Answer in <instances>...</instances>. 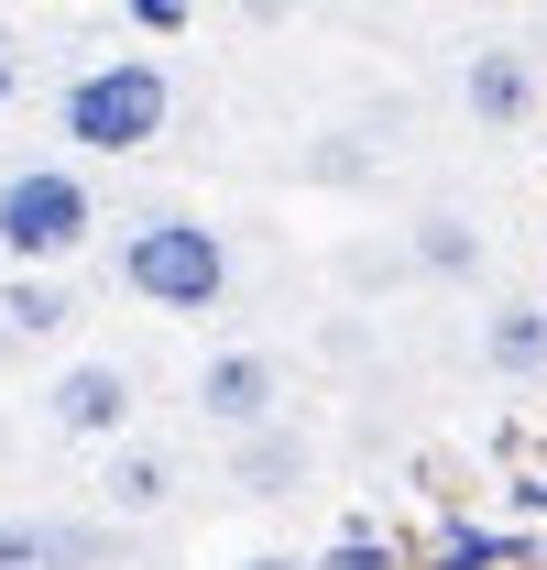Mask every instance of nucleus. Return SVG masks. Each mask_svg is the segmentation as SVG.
<instances>
[{
    "label": "nucleus",
    "instance_id": "4",
    "mask_svg": "<svg viewBox=\"0 0 547 570\" xmlns=\"http://www.w3.org/2000/svg\"><path fill=\"white\" fill-rule=\"evenodd\" d=\"M187 417H198L208 439H252V428L296 417L285 352H263V341H208V352L187 362Z\"/></svg>",
    "mask_w": 547,
    "mask_h": 570
},
{
    "label": "nucleus",
    "instance_id": "1",
    "mask_svg": "<svg viewBox=\"0 0 547 570\" xmlns=\"http://www.w3.org/2000/svg\"><path fill=\"white\" fill-rule=\"evenodd\" d=\"M110 275H121V296L153 307V318H219V307H230V285H241V264H230L219 219H198V209H176V198H165V209H132V219H121Z\"/></svg>",
    "mask_w": 547,
    "mask_h": 570
},
{
    "label": "nucleus",
    "instance_id": "14",
    "mask_svg": "<svg viewBox=\"0 0 547 570\" xmlns=\"http://www.w3.org/2000/svg\"><path fill=\"white\" fill-rule=\"evenodd\" d=\"M11 99H22V33L0 22V110H11Z\"/></svg>",
    "mask_w": 547,
    "mask_h": 570
},
{
    "label": "nucleus",
    "instance_id": "2",
    "mask_svg": "<svg viewBox=\"0 0 547 570\" xmlns=\"http://www.w3.org/2000/svg\"><path fill=\"white\" fill-rule=\"evenodd\" d=\"M176 132V67L132 45V56H88V67L56 77V142L88 154V165H121V154H153Z\"/></svg>",
    "mask_w": 547,
    "mask_h": 570
},
{
    "label": "nucleus",
    "instance_id": "11",
    "mask_svg": "<svg viewBox=\"0 0 547 570\" xmlns=\"http://www.w3.org/2000/svg\"><path fill=\"white\" fill-rule=\"evenodd\" d=\"M406 264L438 275V285H481V275H493V242H481L471 209H416L406 219Z\"/></svg>",
    "mask_w": 547,
    "mask_h": 570
},
{
    "label": "nucleus",
    "instance_id": "13",
    "mask_svg": "<svg viewBox=\"0 0 547 570\" xmlns=\"http://www.w3.org/2000/svg\"><path fill=\"white\" fill-rule=\"evenodd\" d=\"M198 11H208V0H121V22H132L142 45H187V33H198Z\"/></svg>",
    "mask_w": 547,
    "mask_h": 570
},
{
    "label": "nucleus",
    "instance_id": "8",
    "mask_svg": "<svg viewBox=\"0 0 547 570\" xmlns=\"http://www.w3.org/2000/svg\"><path fill=\"white\" fill-rule=\"evenodd\" d=\"M77 318H88L77 264H0V341L56 352V341H77Z\"/></svg>",
    "mask_w": 547,
    "mask_h": 570
},
{
    "label": "nucleus",
    "instance_id": "18",
    "mask_svg": "<svg viewBox=\"0 0 547 570\" xmlns=\"http://www.w3.org/2000/svg\"><path fill=\"white\" fill-rule=\"evenodd\" d=\"M0 450H11V428H0Z\"/></svg>",
    "mask_w": 547,
    "mask_h": 570
},
{
    "label": "nucleus",
    "instance_id": "17",
    "mask_svg": "<svg viewBox=\"0 0 547 570\" xmlns=\"http://www.w3.org/2000/svg\"><path fill=\"white\" fill-rule=\"evenodd\" d=\"M285 11H296V0H241V22H285Z\"/></svg>",
    "mask_w": 547,
    "mask_h": 570
},
{
    "label": "nucleus",
    "instance_id": "9",
    "mask_svg": "<svg viewBox=\"0 0 547 570\" xmlns=\"http://www.w3.org/2000/svg\"><path fill=\"white\" fill-rule=\"evenodd\" d=\"M176 494H187V461L165 450V439H110L99 450V515H121V527H153V515H176Z\"/></svg>",
    "mask_w": 547,
    "mask_h": 570
},
{
    "label": "nucleus",
    "instance_id": "3",
    "mask_svg": "<svg viewBox=\"0 0 547 570\" xmlns=\"http://www.w3.org/2000/svg\"><path fill=\"white\" fill-rule=\"evenodd\" d=\"M99 176L88 154H22L0 165V264H88L99 253Z\"/></svg>",
    "mask_w": 547,
    "mask_h": 570
},
{
    "label": "nucleus",
    "instance_id": "15",
    "mask_svg": "<svg viewBox=\"0 0 547 570\" xmlns=\"http://www.w3.org/2000/svg\"><path fill=\"white\" fill-rule=\"evenodd\" d=\"M318 570H395V560H384L372 538H350V549H329V560H318Z\"/></svg>",
    "mask_w": 547,
    "mask_h": 570
},
{
    "label": "nucleus",
    "instance_id": "6",
    "mask_svg": "<svg viewBox=\"0 0 547 570\" xmlns=\"http://www.w3.org/2000/svg\"><path fill=\"white\" fill-rule=\"evenodd\" d=\"M460 110H471V132H537V110H547L537 56L515 33H481L471 56H460Z\"/></svg>",
    "mask_w": 547,
    "mask_h": 570
},
{
    "label": "nucleus",
    "instance_id": "16",
    "mask_svg": "<svg viewBox=\"0 0 547 570\" xmlns=\"http://www.w3.org/2000/svg\"><path fill=\"white\" fill-rule=\"evenodd\" d=\"M230 570H318V560H296V549H252V560H230Z\"/></svg>",
    "mask_w": 547,
    "mask_h": 570
},
{
    "label": "nucleus",
    "instance_id": "12",
    "mask_svg": "<svg viewBox=\"0 0 547 570\" xmlns=\"http://www.w3.org/2000/svg\"><path fill=\"white\" fill-rule=\"evenodd\" d=\"M219 450H230V483H241V494H296V483H307V461H318L296 417L252 428V439H219Z\"/></svg>",
    "mask_w": 547,
    "mask_h": 570
},
{
    "label": "nucleus",
    "instance_id": "10",
    "mask_svg": "<svg viewBox=\"0 0 547 570\" xmlns=\"http://www.w3.org/2000/svg\"><path fill=\"white\" fill-rule=\"evenodd\" d=\"M471 352H481L493 384H547V296H493Z\"/></svg>",
    "mask_w": 547,
    "mask_h": 570
},
{
    "label": "nucleus",
    "instance_id": "5",
    "mask_svg": "<svg viewBox=\"0 0 547 570\" xmlns=\"http://www.w3.org/2000/svg\"><path fill=\"white\" fill-rule=\"evenodd\" d=\"M33 428L67 439V450H110L142 428V373L121 352H67L44 384H33Z\"/></svg>",
    "mask_w": 547,
    "mask_h": 570
},
{
    "label": "nucleus",
    "instance_id": "7",
    "mask_svg": "<svg viewBox=\"0 0 547 570\" xmlns=\"http://www.w3.org/2000/svg\"><path fill=\"white\" fill-rule=\"evenodd\" d=\"M121 549V515H0V570H110Z\"/></svg>",
    "mask_w": 547,
    "mask_h": 570
}]
</instances>
